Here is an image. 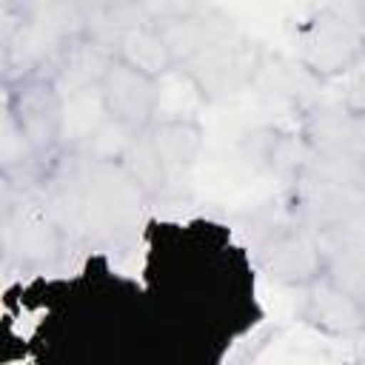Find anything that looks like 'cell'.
I'll return each instance as SVG.
<instances>
[{
    "instance_id": "cell-1",
    "label": "cell",
    "mask_w": 365,
    "mask_h": 365,
    "mask_svg": "<svg viewBox=\"0 0 365 365\" xmlns=\"http://www.w3.org/2000/svg\"><path fill=\"white\" fill-rule=\"evenodd\" d=\"M365 57V31L336 9H319L299 26V60L319 77L342 74Z\"/></svg>"
},
{
    "instance_id": "cell-2",
    "label": "cell",
    "mask_w": 365,
    "mask_h": 365,
    "mask_svg": "<svg viewBox=\"0 0 365 365\" xmlns=\"http://www.w3.org/2000/svg\"><path fill=\"white\" fill-rule=\"evenodd\" d=\"M100 103H103V111L120 128L143 131L151 123L160 103L157 80L111 57L100 71Z\"/></svg>"
},
{
    "instance_id": "cell-3",
    "label": "cell",
    "mask_w": 365,
    "mask_h": 365,
    "mask_svg": "<svg viewBox=\"0 0 365 365\" xmlns=\"http://www.w3.org/2000/svg\"><path fill=\"white\" fill-rule=\"evenodd\" d=\"M60 100L48 83H20L11 94V114L17 117L20 137L29 148L43 151L60 137Z\"/></svg>"
},
{
    "instance_id": "cell-4",
    "label": "cell",
    "mask_w": 365,
    "mask_h": 365,
    "mask_svg": "<svg viewBox=\"0 0 365 365\" xmlns=\"http://www.w3.org/2000/svg\"><path fill=\"white\" fill-rule=\"evenodd\" d=\"M265 265L274 277L285 282H297V285H311L317 277L325 274V259H322L317 240L299 231L274 237L265 251Z\"/></svg>"
},
{
    "instance_id": "cell-5",
    "label": "cell",
    "mask_w": 365,
    "mask_h": 365,
    "mask_svg": "<svg viewBox=\"0 0 365 365\" xmlns=\"http://www.w3.org/2000/svg\"><path fill=\"white\" fill-rule=\"evenodd\" d=\"M305 317L308 322L331 334H354L365 328V308L354 297H348L339 285H334L325 274L308 285Z\"/></svg>"
},
{
    "instance_id": "cell-6",
    "label": "cell",
    "mask_w": 365,
    "mask_h": 365,
    "mask_svg": "<svg viewBox=\"0 0 365 365\" xmlns=\"http://www.w3.org/2000/svg\"><path fill=\"white\" fill-rule=\"evenodd\" d=\"M114 60H123L134 68H140L148 77H160L174 66V57L168 51V43L157 23H134L117 34V54Z\"/></svg>"
},
{
    "instance_id": "cell-7",
    "label": "cell",
    "mask_w": 365,
    "mask_h": 365,
    "mask_svg": "<svg viewBox=\"0 0 365 365\" xmlns=\"http://www.w3.org/2000/svg\"><path fill=\"white\" fill-rule=\"evenodd\" d=\"M151 143L157 148L160 165H163V177L168 182V177H180L182 171L191 168L197 148H200V128L191 123H163L160 128H154Z\"/></svg>"
},
{
    "instance_id": "cell-8",
    "label": "cell",
    "mask_w": 365,
    "mask_h": 365,
    "mask_svg": "<svg viewBox=\"0 0 365 365\" xmlns=\"http://www.w3.org/2000/svg\"><path fill=\"white\" fill-rule=\"evenodd\" d=\"M359 14H362V20H365V6H359Z\"/></svg>"
}]
</instances>
